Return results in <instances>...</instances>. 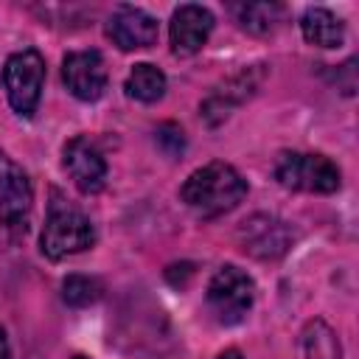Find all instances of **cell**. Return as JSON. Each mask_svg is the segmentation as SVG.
Returning a JSON list of instances; mask_svg holds the SVG:
<instances>
[{
	"instance_id": "obj_1",
	"label": "cell",
	"mask_w": 359,
	"mask_h": 359,
	"mask_svg": "<svg viewBox=\"0 0 359 359\" xmlns=\"http://www.w3.org/2000/svg\"><path fill=\"white\" fill-rule=\"evenodd\" d=\"M247 196V180L222 160H213L188 174L180 188V199L202 219H216L230 213Z\"/></svg>"
},
{
	"instance_id": "obj_2",
	"label": "cell",
	"mask_w": 359,
	"mask_h": 359,
	"mask_svg": "<svg viewBox=\"0 0 359 359\" xmlns=\"http://www.w3.org/2000/svg\"><path fill=\"white\" fill-rule=\"evenodd\" d=\"M95 244V227L93 222L73 205L67 202L59 191H53V199L48 202V216L45 227L39 236L42 255L50 261H62L67 255H79Z\"/></svg>"
},
{
	"instance_id": "obj_3",
	"label": "cell",
	"mask_w": 359,
	"mask_h": 359,
	"mask_svg": "<svg viewBox=\"0 0 359 359\" xmlns=\"http://www.w3.org/2000/svg\"><path fill=\"white\" fill-rule=\"evenodd\" d=\"M275 180L286 191L334 194L342 185L337 163L314 151H280L275 160Z\"/></svg>"
},
{
	"instance_id": "obj_4",
	"label": "cell",
	"mask_w": 359,
	"mask_h": 359,
	"mask_svg": "<svg viewBox=\"0 0 359 359\" xmlns=\"http://www.w3.org/2000/svg\"><path fill=\"white\" fill-rule=\"evenodd\" d=\"M205 300L219 325H236L250 314L255 303V280L236 264H224L208 280Z\"/></svg>"
},
{
	"instance_id": "obj_5",
	"label": "cell",
	"mask_w": 359,
	"mask_h": 359,
	"mask_svg": "<svg viewBox=\"0 0 359 359\" xmlns=\"http://www.w3.org/2000/svg\"><path fill=\"white\" fill-rule=\"evenodd\" d=\"M45 84V59L36 48H22L11 53L3 65V87L11 109L20 118H31L39 107Z\"/></svg>"
},
{
	"instance_id": "obj_6",
	"label": "cell",
	"mask_w": 359,
	"mask_h": 359,
	"mask_svg": "<svg viewBox=\"0 0 359 359\" xmlns=\"http://www.w3.org/2000/svg\"><path fill=\"white\" fill-rule=\"evenodd\" d=\"M34 208V185L20 163L0 151V224L14 233H25Z\"/></svg>"
},
{
	"instance_id": "obj_7",
	"label": "cell",
	"mask_w": 359,
	"mask_h": 359,
	"mask_svg": "<svg viewBox=\"0 0 359 359\" xmlns=\"http://www.w3.org/2000/svg\"><path fill=\"white\" fill-rule=\"evenodd\" d=\"M62 163H65V171L73 180V185L81 194L93 196V194L104 191V185H107V160L87 135H76L65 143Z\"/></svg>"
},
{
	"instance_id": "obj_8",
	"label": "cell",
	"mask_w": 359,
	"mask_h": 359,
	"mask_svg": "<svg viewBox=\"0 0 359 359\" xmlns=\"http://www.w3.org/2000/svg\"><path fill=\"white\" fill-rule=\"evenodd\" d=\"M238 241L241 250L258 261H275L286 255L292 247V230L286 222L269 216V213H255L238 227Z\"/></svg>"
},
{
	"instance_id": "obj_9",
	"label": "cell",
	"mask_w": 359,
	"mask_h": 359,
	"mask_svg": "<svg viewBox=\"0 0 359 359\" xmlns=\"http://www.w3.org/2000/svg\"><path fill=\"white\" fill-rule=\"evenodd\" d=\"M62 79L79 101H98L107 90L109 73L101 50H70L62 59Z\"/></svg>"
},
{
	"instance_id": "obj_10",
	"label": "cell",
	"mask_w": 359,
	"mask_h": 359,
	"mask_svg": "<svg viewBox=\"0 0 359 359\" xmlns=\"http://www.w3.org/2000/svg\"><path fill=\"white\" fill-rule=\"evenodd\" d=\"M264 67H266V65L241 67L238 73H233L230 79H224V81L205 98V104H202V118H205L210 126L222 123L238 104H244V101L258 90V84H261V79H264Z\"/></svg>"
},
{
	"instance_id": "obj_11",
	"label": "cell",
	"mask_w": 359,
	"mask_h": 359,
	"mask_svg": "<svg viewBox=\"0 0 359 359\" xmlns=\"http://www.w3.org/2000/svg\"><path fill=\"white\" fill-rule=\"evenodd\" d=\"M213 14L205 6L196 3H182L174 8L171 22H168V36H171V50L177 56H194L205 48L210 31H213Z\"/></svg>"
},
{
	"instance_id": "obj_12",
	"label": "cell",
	"mask_w": 359,
	"mask_h": 359,
	"mask_svg": "<svg viewBox=\"0 0 359 359\" xmlns=\"http://www.w3.org/2000/svg\"><path fill=\"white\" fill-rule=\"evenodd\" d=\"M157 20L137 6H118L107 20V36L121 50H140L157 42Z\"/></svg>"
},
{
	"instance_id": "obj_13",
	"label": "cell",
	"mask_w": 359,
	"mask_h": 359,
	"mask_svg": "<svg viewBox=\"0 0 359 359\" xmlns=\"http://www.w3.org/2000/svg\"><path fill=\"white\" fill-rule=\"evenodd\" d=\"M300 31H303V39L317 48H339L345 39V22L331 8H323V6H311L303 11Z\"/></svg>"
},
{
	"instance_id": "obj_14",
	"label": "cell",
	"mask_w": 359,
	"mask_h": 359,
	"mask_svg": "<svg viewBox=\"0 0 359 359\" xmlns=\"http://www.w3.org/2000/svg\"><path fill=\"white\" fill-rule=\"evenodd\" d=\"M165 87H168L165 73L157 65H151V62H137L129 70L126 84H123L126 95L140 101V104H157L165 95Z\"/></svg>"
},
{
	"instance_id": "obj_15",
	"label": "cell",
	"mask_w": 359,
	"mask_h": 359,
	"mask_svg": "<svg viewBox=\"0 0 359 359\" xmlns=\"http://www.w3.org/2000/svg\"><path fill=\"white\" fill-rule=\"evenodd\" d=\"M300 351H303V359H339L342 356L337 334L320 317L306 323L300 334Z\"/></svg>"
},
{
	"instance_id": "obj_16",
	"label": "cell",
	"mask_w": 359,
	"mask_h": 359,
	"mask_svg": "<svg viewBox=\"0 0 359 359\" xmlns=\"http://www.w3.org/2000/svg\"><path fill=\"white\" fill-rule=\"evenodd\" d=\"M236 17L244 31L255 36H266L283 22V6L280 3H241L236 6Z\"/></svg>"
},
{
	"instance_id": "obj_17",
	"label": "cell",
	"mask_w": 359,
	"mask_h": 359,
	"mask_svg": "<svg viewBox=\"0 0 359 359\" xmlns=\"http://www.w3.org/2000/svg\"><path fill=\"white\" fill-rule=\"evenodd\" d=\"M104 286L101 280L90 278V275H67L62 280V300L73 309H84V306H93L98 297H101Z\"/></svg>"
},
{
	"instance_id": "obj_18",
	"label": "cell",
	"mask_w": 359,
	"mask_h": 359,
	"mask_svg": "<svg viewBox=\"0 0 359 359\" xmlns=\"http://www.w3.org/2000/svg\"><path fill=\"white\" fill-rule=\"evenodd\" d=\"M154 140H157V149H160L165 157H180V154L185 151V132H182L177 123H171V121H165V123L157 126Z\"/></svg>"
},
{
	"instance_id": "obj_19",
	"label": "cell",
	"mask_w": 359,
	"mask_h": 359,
	"mask_svg": "<svg viewBox=\"0 0 359 359\" xmlns=\"http://www.w3.org/2000/svg\"><path fill=\"white\" fill-rule=\"evenodd\" d=\"M0 359H11V351H8V339H6V331L0 328Z\"/></svg>"
},
{
	"instance_id": "obj_20",
	"label": "cell",
	"mask_w": 359,
	"mask_h": 359,
	"mask_svg": "<svg viewBox=\"0 0 359 359\" xmlns=\"http://www.w3.org/2000/svg\"><path fill=\"white\" fill-rule=\"evenodd\" d=\"M216 359H241V351H238V348H227V351H222Z\"/></svg>"
},
{
	"instance_id": "obj_21",
	"label": "cell",
	"mask_w": 359,
	"mask_h": 359,
	"mask_svg": "<svg viewBox=\"0 0 359 359\" xmlns=\"http://www.w3.org/2000/svg\"><path fill=\"white\" fill-rule=\"evenodd\" d=\"M70 359H90V356H84V353H73Z\"/></svg>"
}]
</instances>
